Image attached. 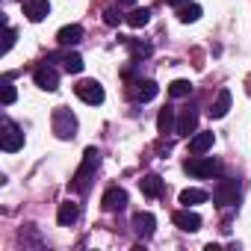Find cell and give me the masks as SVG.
<instances>
[{
  "mask_svg": "<svg viewBox=\"0 0 251 251\" xmlns=\"http://www.w3.org/2000/svg\"><path fill=\"white\" fill-rule=\"evenodd\" d=\"M98 166H100V154H98V148H86V154H83V166H80L77 175L71 177V189H74V192H86V189H89V177L95 175Z\"/></svg>",
  "mask_w": 251,
  "mask_h": 251,
  "instance_id": "1",
  "label": "cell"
},
{
  "mask_svg": "<svg viewBox=\"0 0 251 251\" xmlns=\"http://www.w3.org/2000/svg\"><path fill=\"white\" fill-rule=\"evenodd\" d=\"M53 133L59 139H71L77 133V118H74L71 109H65V106H56L53 109Z\"/></svg>",
  "mask_w": 251,
  "mask_h": 251,
  "instance_id": "2",
  "label": "cell"
},
{
  "mask_svg": "<svg viewBox=\"0 0 251 251\" xmlns=\"http://www.w3.org/2000/svg\"><path fill=\"white\" fill-rule=\"evenodd\" d=\"M183 172H186V175H192V177H213V175L219 172V160L195 154V157H189V160L183 163Z\"/></svg>",
  "mask_w": 251,
  "mask_h": 251,
  "instance_id": "3",
  "label": "cell"
},
{
  "mask_svg": "<svg viewBox=\"0 0 251 251\" xmlns=\"http://www.w3.org/2000/svg\"><path fill=\"white\" fill-rule=\"evenodd\" d=\"M74 92H77V98H80L83 103H89V106L103 103V86H100L98 80H80V83L74 86Z\"/></svg>",
  "mask_w": 251,
  "mask_h": 251,
  "instance_id": "4",
  "label": "cell"
},
{
  "mask_svg": "<svg viewBox=\"0 0 251 251\" xmlns=\"http://www.w3.org/2000/svg\"><path fill=\"white\" fill-rule=\"evenodd\" d=\"M33 80H36V86L45 89V92H56V89H59V74H56V68H53L50 62H42V65L33 71Z\"/></svg>",
  "mask_w": 251,
  "mask_h": 251,
  "instance_id": "5",
  "label": "cell"
},
{
  "mask_svg": "<svg viewBox=\"0 0 251 251\" xmlns=\"http://www.w3.org/2000/svg\"><path fill=\"white\" fill-rule=\"evenodd\" d=\"M239 198V183L236 180H219L216 189H213V201L219 207H227V204H236Z\"/></svg>",
  "mask_w": 251,
  "mask_h": 251,
  "instance_id": "6",
  "label": "cell"
},
{
  "mask_svg": "<svg viewBox=\"0 0 251 251\" xmlns=\"http://www.w3.org/2000/svg\"><path fill=\"white\" fill-rule=\"evenodd\" d=\"M24 148V133H21V127L15 121H3V151L6 154H15V151H21Z\"/></svg>",
  "mask_w": 251,
  "mask_h": 251,
  "instance_id": "7",
  "label": "cell"
},
{
  "mask_svg": "<svg viewBox=\"0 0 251 251\" xmlns=\"http://www.w3.org/2000/svg\"><path fill=\"white\" fill-rule=\"evenodd\" d=\"M172 222H175L180 230H186V233H195V230H201V216H198V213H192L189 207L177 210V213L172 216Z\"/></svg>",
  "mask_w": 251,
  "mask_h": 251,
  "instance_id": "8",
  "label": "cell"
},
{
  "mask_svg": "<svg viewBox=\"0 0 251 251\" xmlns=\"http://www.w3.org/2000/svg\"><path fill=\"white\" fill-rule=\"evenodd\" d=\"M103 210L106 213H115V210H124V207H127V192H124V189H118V186H109L106 192H103Z\"/></svg>",
  "mask_w": 251,
  "mask_h": 251,
  "instance_id": "9",
  "label": "cell"
},
{
  "mask_svg": "<svg viewBox=\"0 0 251 251\" xmlns=\"http://www.w3.org/2000/svg\"><path fill=\"white\" fill-rule=\"evenodd\" d=\"M154 227H157V219L151 213H136L133 216V233L139 239H151L154 236Z\"/></svg>",
  "mask_w": 251,
  "mask_h": 251,
  "instance_id": "10",
  "label": "cell"
},
{
  "mask_svg": "<svg viewBox=\"0 0 251 251\" xmlns=\"http://www.w3.org/2000/svg\"><path fill=\"white\" fill-rule=\"evenodd\" d=\"M24 15L33 24H39V21H45L50 15V3H48V0H24Z\"/></svg>",
  "mask_w": 251,
  "mask_h": 251,
  "instance_id": "11",
  "label": "cell"
},
{
  "mask_svg": "<svg viewBox=\"0 0 251 251\" xmlns=\"http://www.w3.org/2000/svg\"><path fill=\"white\" fill-rule=\"evenodd\" d=\"M157 92H160V86L154 83V80H136L133 83V100H139V103H148V100H154L157 98Z\"/></svg>",
  "mask_w": 251,
  "mask_h": 251,
  "instance_id": "12",
  "label": "cell"
},
{
  "mask_svg": "<svg viewBox=\"0 0 251 251\" xmlns=\"http://www.w3.org/2000/svg\"><path fill=\"white\" fill-rule=\"evenodd\" d=\"M195 127H198V112H195L192 106H186V109L180 112L177 124H175V133H177V136H189Z\"/></svg>",
  "mask_w": 251,
  "mask_h": 251,
  "instance_id": "13",
  "label": "cell"
},
{
  "mask_svg": "<svg viewBox=\"0 0 251 251\" xmlns=\"http://www.w3.org/2000/svg\"><path fill=\"white\" fill-rule=\"evenodd\" d=\"M56 42H59L62 48L80 45V42H83V27H80V24H68V27H62V30L56 33Z\"/></svg>",
  "mask_w": 251,
  "mask_h": 251,
  "instance_id": "14",
  "label": "cell"
},
{
  "mask_svg": "<svg viewBox=\"0 0 251 251\" xmlns=\"http://www.w3.org/2000/svg\"><path fill=\"white\" fill-rule=\"evenodd\" d=\"M77 219H80V204L62 201V204H59V213H56V222H59V225H74Z\"/></svg>",
  "mask_w": 251,
  "mask_h": 251,
  "instance_id": "15",
  "label": "cell"
},
{
  "mask_svg": "<svg viewBox=\"0 0 251 251\" xmlns=\"http://www.w3.org/2000/svg\"><path fill=\"white\" fill-rule=\"evenodd\" d=\"M139 186H142V195H145V198H160V195H163V180H160L157 175H145V177L139 180Z\"/></svg>",
  "mask_w": 251,
  "mask_h": 251,
  "instance_id": "16",
  "label": "cell"
},
{
  "mask_svg": "<svg viewBox=\"0 0 251 251\" xmlns=\"http://www.w3.org/2000/svg\"><path fill=\"white\" fill-rule=\"evenodd\" d=\"M227 109H230V89H222L219 98H216V103L210 106V118H225Z\"/></svg>",
  "mask_w": 251,
  "mask_h": 251,
  "instance_id": "17",
  "label": "cell"
},
{
  "mask_svg": "<svg viewBox=\"0 0 251 251\" xmlns=\"http://www.w3.org/2000/svg\"><path fill=\"white\" fill-rule=\"evenodd\" d=\"M213 142H216L213 133H198V136L189 139V154H207L213 148Z\"/></svg>",
  "mask_w": 251,
  "mask_h": 251,
  "instance_id": "18",
  "label": "cell"
},
{
  "mask_svg": "<svg viewBox=\"0 0 251 251\" xmlns=\"http://www.w3.org/2000/svg\"><path fill=\"white\" fill-rule=\"evenodd\" d=\"M175 109L172 106H163L160 109V115H157V127H160V133H175Z\"/></svg>",
  "mask_w": 251,
  "mask_h": 251,
  "instance_id": "19",
  "label": "cell"
},
{
  "mask_svg": "<svg viewBox=\"0 0 251 251\" xmlns=\"http://www.w3.org/2000/svg\"><path fill=\"white\" fill-rule=\"evenodd\" d=\"M207 198H210V195H207L204 189H183V192H180V204H183V207H195V204H204Z\"/></svg>",
  "mask_w": 251,
  "mask_h": 251,
  "instance_id": "20",
  "label": "cell"
},
{
  "mask_svg": "<svg viewBox=\"0 0 251 251\" xmlns=\"http://www.w3.org/2000/svg\"><path fill=\"white\" fill-rule=\"evenodd\" d=\"M124 21H127L133 30H139V27H145L151 21V9H133L130 15H124Z\"/></svg>",
  "mask_w": 251,
  "mask_h": 251,
  "instance_id": "21",
  "label": "cell"
},
{
  "mask_svg": "<svg viewBox=\"0 0 251 251\" xmlns=\"http://www.w3.org/2000/svg\"><path fill=\"white\" fill-rule=\"evenodd\" d=\"M177 18H180L183 24H195V21L201 18V6H198V3H186V6H180Z\"/></svg>",
  "mask_w": 251,
  "mask_h": 251,
  "instance_id": "22",
  "label": "cell"
},
{
  "mask_svg": "<svg viewBox=\"0 0 251 251\" xmlns=\"http://www.w3.org/2000/svg\"><path fill=\"white\" fill-rule=\"evenodd\" d=\"M62 62H65V71H68V74H80V71H83V56L74 53V50H68V53L62 56Z\"/></svg>",
  "mask_w": 251,
  "mask_h": 251,
  "instance_id": "23",
  "label": "cell"
},
{
  "mask_svg": "<svg viewBox=\"0 0 251 251\" xmlns=\"http://www.w3.org/2000/svg\"><path fill=\"white\" fill-rule=\"evenodd\" d=\"M169 95H172V98H189V95H192V83H189V80H175V83L169 86Z\"/></svg>",
  "mask_w": 251,
  "mask_h": 251,
  "instance_id": "24",
  "label": "cell"
},
{
  "mask_svg": "<svg viewBox=\"0 0 251 251\" xmlns=\"http://www.w3.org/2000/svg\"><path fill=\"white\" fill-rule=\"evenodd\" d=\"M124 45H127V50L133 53V59H139V56H148V53H151V45H142V42H133V39H124Z\"/></svg>",
  "mask_w": 251,
  "mask_h": 251,
  "instance_id": "25",
  "label": "cell"
},
{
  "mask_svg": "<svg viewBox=\"0 0 251 251\" xmlns=\"http://www.w3.org/2000/svg\"><path fill=\"white\" fill-rule=\"evenodd\" d=\"M15 98H18V92H15V86H12V77H6V80H3V106H12Z\"/></svg>",
  "mask_w": 251,
  "mask_h": 251,
  "instance_id": "26",
  "label": "cell"
},
{
  "mask_svg": "<svg viewBox=\"0 0 251 251\" xmlns=\"http://www.w3.org/2000/svg\"><path fill=\"white\" fill-rule=\"evenodd\" d=\"M121 21H124V15H121L118 9H106V12H103V24H106V27H118Z\"/></svg>",
  "mask_w": 251,
  "mask_h": 251,
  "instance_id": "27",
  "label": "cell"
},
{
  "mask_svg": "<svg viewBox=\"0 0 251 251\" xmlns=\"http://www.w3.org/2000/svg\"><path fill=\"white\" fill-rule=\"evenodd\" d=\"M12 45H15V30L6 24V42H3V50H0V53H9V50H12Z\"/></svg>",
  "mask_w": 251,
  "mask_h": 251,
  "instance_id": "28",
  "label": "cell"
},
{
  "mask_svg": "<svg viewBox=\"0 0 251 251\" xmlns=\"http://www.w3.org/2000/svg\"><path fill=\"white\" fill-rule=\"evenodd\" d=\"M169 6H183V3H189V0H166Z\"/></svg>",
  "mask_w": 251,
  "mask_h": 251,
  "instance_id": "29",
  "label": "cell"
},
{
  "mask_svg": "<svg viewBox=\"0 0 251 251\" xmlns=\"http://www.w3.org/2000/svg\"><path fill=\"white\" fill-rule=\"evenodd\" d=\"M136 0H118V6H133Z\"/></svg>",
  "mask_w": 251,
  "mask_h": 251,
  "instance_id": "30",
  "label": "cell"
}]
</instances>
